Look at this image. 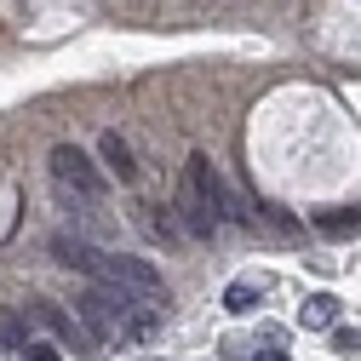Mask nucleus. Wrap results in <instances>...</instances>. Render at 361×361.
I'll return each instance as SVG.
<instances>
[{
	"label": "nucleus",
	"instance_id": "6e6552de",
	"mask_svg": "<svg viewBox=\"0 0 361 361\" xmlns=\"http://www.w3.org/2000/svg\"><path fill=\"white\" fill-rule=\"evenodd\" d=\"M298 322H304V327H333V322H338V298H333V293H315V298L298 310Z\"/></svg>",
	"mask_w": 361,
	"mask_h": 361
},
{
	"label": "nucleus",
	"instance_id": "f03ea898",
	"mask_svg": "<svg viewBox=\"0 0 361 361\" xmlns=\"http://www.w3.org/2000/svg\"><path fill=\"white\" fill-rule=\"evenodd\" d=\"M98 287H121V293H132V298H155V293H161V269H155L149 258H132V252H104Z\"/></svg>",
	"mask_w": 361,
	"mask_h": 361
},
{
	"label": "nucleus",
	"instance_id": "9b49d317",
	"mask_svg": "<svg viewBox=\"0 0 361 361\" xmlns=\"http://www.w3.org/2000/svg\"><path fill=\"white\" fill-rule=\"evenodd\" d=\"M315 224L333 230V235H344V230H355V212H315Z\"/></svg>",
	"mask_w": 361,
	"mask_h": 361
},
{
	"label": "nucleus",
	"instance_id": "0eeeda50",
	"mask_svg": "<svg viewBox=\"0 0 361 361\" xmlns=\"http://www.w3.org/2000/svg\"><path fill=\"white\" fill-rule=\"evenodd\" d=\"M98 155H104V172H109V178L138 184V155H132V144L121 138V132H104V138H98Z\"/></svg>",
	"mask_w": 361,
	"mask_h": 361
},
{
	"label": "nucleus",
	"instance_id": "9d476101",
	"mask_svg": "<svg viewBox=\"0 0 361 361\" xmlns=\"http://www.w3.org/2000/svg\"><path fill=\"white\" fill-rule=\"evenodd\" d=\"M258 304V287L252 281H230V287H224V310H230V315H247Z\"/></svg>",
	"mask_w": 361,
	"mask_h": 361
},
{
	"label": "nucleus",
	"instance_id": "ddd939ff",
	"mask_svg": "<svg viewBox=\"0 0 361 361\" xmlns=\"http://www.w3.org/2000/svg\"><path fill=\"white\" fill-rule=\"evenodd\" d=\"M258 361H293V355H287V350H264Z\"/></svg>",
	"mask_w": 361,
	"mask_h": 361
},
{
	"label": "nucleus",
	"instance_id": "423d86ee",
	"mask_svg": "<svg viewBox=\"0 0 361 361\" xmlns=\"http://www.w3.org/2000/svg\"><path fill=\"white\" fill-rule=\"evenodd\" d=\"M52 258H58L63 269H75V276H92V281H98V269H104V252H98L92 241H75V235H58V241H52Z\"/></svg>",
	"mask_w": 361,
	"mask_h": 361
},
{
	"label": "nucleus",
	"instance_id": "1a4fd4ad",
	"mask_svg": "<svg viewBox=\"0 0 361 361\" xmlns=\"http://www.w3.org/2000/svg\"><path fill=\"white\" fill-rule=\"evenodd\" d=\"M29 344H35V338H29V327H23V315H18V310H0V350H18V355H23Z\"/></svg>",
	"mask_w": 361,
	"mask_h": 361
},
{
	"label": "nucleus",
	"instance_id": "20e7f679",
	"mask_svg": "<svg viewBox=\"0 0 361 361\" xmlns=\"http://www.w3.org/2000/svg\"><path fill=\"white\" fill-rule=\"evenodd\" d=\"M29 315H35V322L47 327L58 344H69V350H92V333L75 327V315H69L63 304H52V298H29Z\"/></svg>",
	"mask_w": 361,
	"mask_h": 361
},
{
	"label": "nucleus",
	"instance_id": "7ed1b4c3",
	"mask_svg": "<svg viewBox=\"0 0 361 361\" xmlns=\"http://www.w3.org/2000/svg\"><path fill=\"white\" fill-rule=\"evenodd\" d=\"M184 178H190V184H195V190H201V195L212 201V212H218V224H247V218H252V212H247V207L235 201V190L224 184V172H218V166H212L207 155H190V166H184Z\"/></svg>",
	"mask_w": 361,
	"mask_h": 361
},
{
	"label": "nucleus",
	"instance_id": "f257e3e1",
	"mask_svg": "<svg viewBox=\"0 0 361 361\" xmlns=\"http://www.w3.org/2000/svg\"><path fill=\"white\" fill-rule=\"evenodd\" d=\"M47 172H52V184H58L63 195H80V201H98V195H104V172H98V161L86 155L80 144H52Z\"/></svg>",
	"mask_w": 361,
	"mask_h": 361
},
{
	"label": "nucleus",
	"instance_id": "39448f33",
	"mask_svg": "<svg viewBox=\"0 0 361 361\" xmlns=\"http://www.w3.org/2000/svg\"><path fill=\"white\" fill-rule=\"evenodd\" d=\"M172 218L184 224V235H195V241H207V235L218 230V212H212V201H207V195L190 184V178L178 184V207H172Z\"/></svg>",
	"mask_w": 361,
	"mask_h": 361
},
{
	"label": "nucleus",
	"instance_id": "f8f14e48",
	"mask_svg": "<svg viewBox=\"0 0 361 361\" xmlns=\"http://www.w3.org/2000/svg\"><path fill=\"white\" fill-rule=\"evenodd\" d=\"M23 361H58V344H40V338H35V344L23 350Z\"/></svg>",
	"mask_w": 361,
	"mask_h": 361
}]
</instances>
